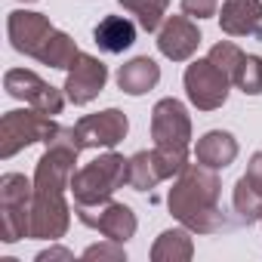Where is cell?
Masks as SVG:
<instances>
[{"label": "cell", "instance_id": "1", "mask_svg": "<svg viewBox=\"0 0 262 262\" xmlns=\"http://www.w3.org/2000/svg\"><path fill=\"white\" fill-rule=\"evenodd\" d=\"M83 151L77 129L59 126L56 136L47 142L34 167V204H31V237L34 241H59L71 225V207L65 191H71V176L77 155Z\"/></svg>", "mask_w": 262, "mask_h": 262}, {"label": "cell", "instance_id": "2", "mask_svg": "<svg viewBox=\"0 0 262 262\" xmlns=\"http://www.w3.org/2000/svg\"><path fill=\"white\" fill-rule=\"evenodd\" d=\"M219 194H222V182L216 170L204 164H188L176 176L167 194V207L173 219H179V225L191 228L194 234H219L237 225V219H228V213L222 210Z\"/></svg>", "mask_w": 262, "mask_h": 262}, {"label": "cell", "instance_id": "3", "mask_svg": "<svg viewBox=\"0 0 262 262\" xmlns=\"http://www.w3.org/2000/svg\"><path fill=\"white\" fill-rule=\"evenodd\" d=\"M7 34L16 53L37 59L40 65L62 68V71H68L80 53L74 37L59 31L43 13H34V10H13L7 19Z\"/></svg>", "mask_w": 262, "mask_h": 262}, {"label": "cell", "instance_id": "4", "mask_svg": "<svg viewBox=\"0 0 262 262\" xmlns=\"http://www.w3.org/2000/svg\"><path fill=\"white\" fill-rule=\"evenodd\" d=\"M129 176V158L117 155L114 148H108L105 155H99L96 161L83 164L80 170H74L71 176V194L74 204L80 207H96L114 198L117 188L126 185Z\"/></svg>", "mask_w": 262, "mask_h": 262}, {"label": "cell", "instance_id": "5", "mask_svg": "<svg viewBox=\"0 0 262 262\" xmlns=\"http://www.w3.org/2000/svg\"><path fill=\"white\" fill-rule=\"evenodd\" d=\"M31 204L34 179H25L22 173L0 176V234H4V244L31 237Z\"/></svg>", "mask_w": 262, "mask_h": 262}, {"label": "cell", "instance_id": "6", "mask_svg": "<svg viewBox=\"0 0 262 262\" xmlns=\"http://www.w3.org/2000/svg\"><path fill=\"white\" fill-rule=\"evenodd\" d=\"M62 123L53 120V114H43L37 108H13L0 120V158L10 161L16 158L22 148L34 145V142H50L56 136V129Z\"/></svg>", "mask_w": 262, "mask_h": 262}, {"label": "cell", "instance_id": "7", "mask_svg": "<svg viewBox=\"0 0 262 262\" xmlns=\"http://www.w3.org/2000/svg\"><path fill=\"white\" fill-rule=\"evenodd\" d=\"M182 83H185V96L188 102L198 108V111H216L228 102V86H231V77L207 56V59H194L185 74H182Z\"/></svg>", "mask_w": 262, "mask_h": 262}, {"label": "cell", "instance_id": "8", "mask_svg": "<svg viewBox=\"0 0 262 262\" xmlns=\"http://www.w3.org/2000/svg\"><path fill=\"white\" fill-rule=\"evenodd\" d=\"M151 139L164 151L188 155V145H191V117H188V108L179 99L170 96V99H161L151 108Z\"/></svg>", "mask_w": 262, "mask_h": 262}, {"label": "cell", "instance_id": "9", "mask_svg": "<svg viewBox=\"0 0 262 262\" xmlns=\"http://www.w3.org/2000/svg\"><path fill=\"white\" fill-rule=\"evenodd\" d=\"M188 167V155H176V151H164V148H151V151H136L129 158V176L126 185L133 191H151L158 182L179 176Z\"/></svg>", "mask_w": 262, "mask_h": 262}, {"label": "cell", "instance_id": "10", "mask_svg": "<svg viewBox=\"0 0 262 262\" xmlns=\"http://www.w3.org/2000/svg\"><path fill=\"white\" fill-rule=\"evenodd\" d=\"M4 90L13 96V99H22L25 105H31V108H37V111H43V114H62V108H65V93L62 90H56L53 83H47L40 74H34V71H28V68H10L7 74H4Z\"/></svg>", "mask_w": 262, "mask_h": 262}, {"label": "cell", "instance_id": "11", "mask_svg": "<svg viewBox=\"0 0 262 262\" xmlns=\"http://www.w3.org/2000/svg\"><path fill=\"white\" fill-rule=\"evenodd\" d=\"M74 213H77V219L86 225V228H96L99 234H105L108 241H117V244H126L129 237L136 234V228H139V219H136V213L129 210L126 204H120V201H105V204H96V207H80V204H74Z\"/></svg>", "mask_w": 262, "mask_h": 262}, {"label": "cell", "instance_id": "12", "mask_svg": "<svg viewBox=\"0 0 262 262\" xmlns=\"http://www.w3.org/2000/svg\"><path fill=\"white\" fill-rule=\"evenodd\" d=\"M74 129L83 148H117L129 133V120L120 108H105V111L80 117Z\"/></svg>", "mask_w": 262, "mask_h": 262}, {"label": "cell", "instance_id": "13", "mask_svg": "<svg viewBox=\"0 0 262 262\" xmlns=\"http://www.w3.org/2000/svg\"><path fill=\"white\" fill-rule=\"evenodd\" d=\"M108 83V65L90 53H77V59L71 62L68 68V77H65V96L68 102L74 105H90Z\"/></svg>", "mask_w": 262, "mask_h": 262}, {"label": "cell", "instance_id": "14", "mask_svg": "<svg viewBox=\"0 0 262 262\" xmlns=\"http://www.w3.org/2000/svg\"><path fill=\"white\" fill-rule=\"evenodd\" d=\"M201 31H198V25L191 22V16H170V19H164V25H161V31H158V50H161V56H167L170 62H188L194 53H198V47H201Z\"/></svg>", "mask_w": 262, "mask_h": 262}, {"label": "cell", "instance_id": "15", "mask_svg": "<svg viewBox=\"0 0 262 262\" xmlns=\"http://www.w3.org/2000/svg\"><path fill=\"white\" fill-rule=\"evenodd\" d=\"M219 28L228 37L262 40V0H225L219 10Z\"/></svg>", "mask_w": 262, "mask_h": 262}, {"label": "cell", "instance_id": "16", "mask_svg": "<svg viewBox=\"0 0 262 262\" xmlns=\"http://www.w3.org/2000/svg\"><path fill=\"white\" fill-rule=\"evenodd\" d=\"M114 80H117V90L126 96H145L161 83V65L148 56H136L117 68Z\"/></svg>", "mask_w": 262, "mask_h": 262}, {"label": "cell", "instance_id": "17", "mask_svg": "<svg viewBox=\"0 0 262 262\" xmlns=\"http://www.w3.org/2000/svg\"><path fill=\"white\" fill-rule=\"evenodd\" d=\"M237 151H241V145L228 129H210V133H204L198 139V145H194V161L219 173V170L234 164Z\"/></svg>", "mask_w": 262, "mask_h": 262}, {"label": "cell", "instance_id": "18", "mask_svg": "<svg viewBox=\"0 0 262 262\" xmlns=\"http://www.w3.org/2000/svg\"><path fill=\"white\" fill-rule=\"evenodd\" d=\"M93 43L99 47V53L120 56L123 50H129L136 43V25L129 22L126 16H105L93 28Z\"/></svg>", "mask_w": 262, "mask_h": 262}, {"label": "cell", "instance_id": "19", "mask_svg": "<svg viewBox=\"0 0 262 262\" xmlns=\"http://www.w3.org/2000/svg\"><path fill=\"white\" fill-rule=\"evenodd\" d=\"M231 207L237 213L241 225H253L262 219V182L250 173H244L234 182V194H231Z\"/></svg>", "mask_w": 262, "mask_h": 262}, {"label": "cell", "instance_id": "20", "mask_svg": "<svg viewBox=\"0 0 262 262\" xmlns=\"http://www.w3.org/2000/svg\"><path fill=\"white\" fill-rule=\"evenodd\" d=\"M191 228H167L151 247V262H188L194 256V241Z\"/></svg>", "mask_w": 262, "mask_h": 262}, {"label": "cell", "instance_id": "21", "mask_svg": "<svg viewBox=\"0 0 262 262\" xmlns=\"http://www.w3.org/2000/svg\"><path fill=\"white\" fill-rule=\"evenodd\" d=\"M117 4H120L126 13H133V16H136V22H139L142 31L151 34V31H161L170 0H117Z\"/></svg>", "mask_w": 262, "mask_h": 262}, {"label": "cell", "instance_id": "22", "mask_svg": "<svg viewBox=\"0 0 262 262\" xmlns=\"http://www.w3.org/2000/svg\"><path fill=\"white\" fill-rule=\"evenodd\" d=\"M231 83L244 93V96H262V59L259 56H244L237 74L231 77Z\"/></svg>", "mask_w": 262, "mask_h": 262}, {"label": "cell", "instance_id": "23", "mask_svg": "<svg viewBox=\"0 0 262 262\" xmlns=\"http://www.w3.org/2000/svg\"><path fill=\"white\" fill-rule=\"evenodd\" d=\"M244 50L237 47V43H231V40H219V43H213L210 47V59L228 74V77H234L237 74V68H241V62H244Z\"/></svg>", "mask_w": 262, "mask_h": 262}, {"label": "cell", "instance_id": "24", "mask_svg": "<svg viewBox=\"0 0 262 262\" xmlns=\"http://www.w3.org/2000/svg\"><path fill=\"white\" fill-rule=\"evenodd\" d=\"M83 259H108V262H126V250H123V244H117V241H108L105 237V244H93V247H86L83 250Z\"/></svg>", "mask_w": 262, "mask_h": 262}, {"label": "cell", "instance_id": "25", "mask_svg": "<svg viewBox=\"0 0 262 262\" xmlns=\"http://www.w3.org/2000/svg\"><path fill=\"white\" fill-rule=\"evenodd\" d=\"M182 13L191 19H210L219 13V0H182Z\"/></svg>", "mask_w": 262, "mask_h": 262}, {"label": "cell", "instance_id": "26", "mask_svg": "<svg viewBox=\"0 0 262 262\" xmlns=\"http://www.w3.org/2000/svg\"><path fill=\"white\" fill-rule=\"evenodd\" d=\"M50 259H74V253L65 247H50V250L37 253V262H50Z\"/></svg>", "mask_w": 262, "mask_h": 262}, {"label": "cell", "instance_id": "27", "mask_svg": "<svg viewBox=\"0 0 262 262\" xmlns=\"http://www.w3.org/2000/svg\"><path fill=\"white\" fill-rule=\"evenodd\" d=\"M22 4H37V0H22Z\"/></svg>", "mask_w": 262, "mask_h": 262}, {"label": "cell", "instance_id": "28", "mask_svg": "<svg viewBox=\"0 0 262 262\" xmlns=\"http://www.w3.org/2000/svg\"><path fill=\"white\" fill-rule=\"evenodd\" d=\"M259 222H262V219H259Z\"/></svg>", "mask_w": 262, "mask_h": 262}]
</instances>
